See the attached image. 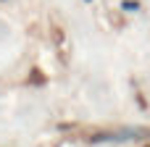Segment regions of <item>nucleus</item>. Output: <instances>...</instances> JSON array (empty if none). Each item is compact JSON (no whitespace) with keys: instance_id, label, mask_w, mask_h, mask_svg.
Wrapping results in <instances>:
<instances>
[]
</instances>
